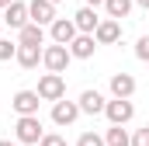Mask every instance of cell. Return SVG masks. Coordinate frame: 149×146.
Here are the masks:
<instances>
[{"instance_id": "obj_1", "label": "cell", "mask_w": 149, "mask_h": 146, "mask_svg": "<svg viewBox=\"0 0 149 146\" xmlns=\"http://www.w3.org/2000/svg\"><path fill=\"white\" fill-rule=\"evenodd\" d=\"M42 136H45V129H42V118H38V115H24V118L14 122V139H17V143L38 146Z\"/></svg>"}, {"instance_id": "obj_2", "label": "cell", "mask_w": 149, "mask_h": 146, "mask_svg": "<svg viewBox=\"0 0 149 146\" xmlns=\"http://www.w3.org/2000/svg\"><path fill=\"white\" fill-rule=\"evenodd\" d=\"M38 98L42 101H63L66 98V77L63 73H45L42 80H38Z\"/></svg>"}, {"instance_id": "obj_3", "label": "cell", "mask_w": 149, "mask_h": 146, "mask_svg": "<svg viewBox=\"0 0 149 146\" xmlns=\"http://www.w3.org/2000/svg\"><path fill=\"white\" fill-rule=\"evenodd\" d=\"M70 49L66 45H45L42 49V66L49 73H66V66H70Z\"/></svg>"}, {"instance_id": "obj_4", "label": "cell", "mask_w": 149, "mask_h": 146, "mask_svg": "<svg viewBox=\"0 0 149 146\" xmlns=\"http://www.w3.org/2000/svg\"><path fill=\"white\" fill-rule=\"evenodd\" d=\"M80 35L76 32V25H73V18H56L52 25H49V38H52V45H66L70 49V42Z\"/></svg>"}, {"instance_id": "obj_5", "label": "cell", "mask_w": 149, "mask_h": 146, "mask_svg": "<svg viewBox=\"0 0 149 146\" xmlns=\"http://www.w3.org/2000/svg\"><path fill=\"white\" fill-rule=\"evenodd\" d=\"M104 118H108L111 125H128V122L135 118V105H132V101H118V98H111L108 108H104Z\"/></svg>"}, {"instance_id": "obj_6", "label": "cell", "mask_w": 149, "mask_h": 146, "mask_svg": "<svg viewBox=\"0 0 149 146\" xmlns=\"http://www.w3.org/2000/svg\"><path fill=\"white\" fill-rule=\"evenodd\" d=\"M80 115H104V108H108V98L101 94V91H94V87H87L83 94H80Z\"/></svg>"}, {"instance_id": "obj_7", "label": "cell", "mask_w": 149, "mask_h": 146, "mask_svg": "<svg viewBox=\"0 0 149 146\" xmlns=\"http://www.w3.org/2000/svg\"><path fill=\"white\" fill-rule=\"evenodd\" d=\"M28 18H31V25H52L56 21V4L52 0H28Z\"/></svg>"}, {"instance_id": "obj_8", "label": "cell", "mask_w": 149, "mask_h": 146, "mask_svg": "<svg viewBox=\"0 0 149 146\" xmlns=\"http://www.w3.org/2000/svg\"><path fill=\"white\" fill-rule=\"evenodd\" d=\"M10 105H14V111H17V118H24V115H38L42 98H38V91H17V94L10 98Z\"/></svg>"}, {"instance_id": "obj_9", "label": "cell", "mask_w": 149, "mask_h": 146, "mask_svg": "<svg viewBox=\"0 0 149 146\" xmlns=\"http://www.w3.org/2000/svg\"><path fill=\"white\" fill-rule=\"evenodd\" d=\"M111 98L118 101H132V94H135V77L132 73H111Z\"/></svg>"}, {"instance_id": "obj_10", "label": "cell", "mask_w": 149, "mask_h": 146, "mask_svg": "<svg viewBox=\"0 0 149 146\" xmlns=\"http://www.w3.org/2000/svg\"><path fill=\"white\" fill-rule=\"evenodd\" d=\"M3 25L7 28H24V25H31V18H28V4L24 0H14L10 7H3Z\"/></svg>"}, {"instance_id": "obj_11", "label": "cell", "mask_w": 149, "mask_h": 146, "mask_svg": "<svg viewBox=\"0 0 149 146\" xmlns=\"http://www.w3.org/2000/svg\"><path fill=\"white\" fill-rule=\"evenodd\" d=\"M76 118H80V105H76V101H66V98H63V101L52 105V122H56V125H73Z\"/></svg>"}, {"instance_id": "obj_12", "label": "cell", "mask_w": 149, "mask_h": 146, "mask_svg": "<svg viewBox=\"0 0 149 146\" xmlns=\"http://www.w3.org/2000/svg\"><path fill=\"white\" fill-rule=\"evenodd\" d=\"M101 21H104V18H97V11H94V7H80V11L73 14V25H76V32H80V35H94Z\"/></svg>"}, {"instance_id": "obj_13", "label": "cell", "mask_w": 149, "mask_h": 146, "mask_svg": "<svg viewBox=\"0 0 149 146\" xmlns=\"http://www.w3.org/2000/svg\"><path fill=\"white\" fill-rule=\"evenodd\" d=\"M97 45H114V42H121V21H111V18H104L101 25H97Z\"/></svg>"}, {"instance_id": "obj_14", "label": "cell", "mask_w": 149, "mask_h": 146, "mask_svg": "<svg viewBox=\"0 0 149 146\" xmlns=\"http://www.w3.org/2000/svg\"><path fill=\"white\" fill-rule=\"evenodd\" d=\"M94 49H97V38L94 35H76L73 42H70V56H73V59H90Z\"/></svg>"}, {"instance_id": "obj_15", "label": "cell", "mask_w": 149, "mask_h": 146, "mask_svg": "<svg viewBox=\"0 0 149 146\" xmlns=\"http://www.w3.org/2000/svg\"><path fill=\"white\" fill-rule=\"evenodd\" d=\"M17 45H45V28L42 25H24L21 32H17Z\"/></svg>"}, {"instance_id": "obj_16", "label": "cell", "mask_w": 149, "mask_h": 146, "mask_svg": "<svg viewBox=\"0 0 149 146\" xmlns=\"http://www.w3.org/2000/svg\"><path fill=\"white\" fill-rule=\"evenodd\" d=\"M17 66H24V70H35L38 63H42V49L38 45H17Z\"/></svg>"}, {"instance_id": "obj_17", "label": "cell", "mask_w": 149, "mask_h": 146, "mask_svg": "<svg viewBox=\"0 0 149 146\" xmlns=\"http://www.w3.org/2000/svg\"><path fill=\"white\" fill-rule=\"evenodd\" d=\"M132 4H135V0H104V11H108L111 21H121V18L132 14Z\"/></svg>"}, {"instance_id": "obj_18", "label": "cell", "mask_w": 149, "mask_h": 146, "mask_svg": "<svg viewBox=\"0 0 149 146\" xmlns=\"http://www.w3.org/2000/svg\"><path fill=\"white\" fill-rule=\"evenodd\" d=\"M104 146H132V136L121 129V125H111L104 132Z\"/></svg>"}, {"instance_id": "obj_19", "label": "cell", "mask_w": 149, "mask_h": 146, "mask_svg": "<svg viewBox=\"0 0 149 146\" xmlns=\"http://www.w3.org/2000/svg\"><path fill=\"white\" fill-rule=\"evenodd\" d=\"M76 146H104V136H97V132H83V136L76 139Z\"/></svg>"}, {"instance_id": "obj_20", "label": "cell", "mask_w": 149, "mask_h": 146, "mask_svg": "<svg viewBox=\"0 0 149 146\" xmlns=\"http://www.w3.org/2000/svg\"><path fill=\"white\" fill-rule=\"evenodd\" d=\"M135 59H142V63H149V35H142L139 42H135Z\"/></svg>"}, {"instance_id": "obj_21", "label": "cell", "mask_w": 149, "mask_h": 146, "mask_svg": "<svg viewBox=\"0 0 149 146\" xmlns=\"http://www.w3.org/2000/svg\"><path fill=\"white\" fill-rule=\"evenodd\" d=\"M14 56H17V45L7 42V38H0V63H3V59H14Z\"/></svg>"}, {"instance_id": "obj_22", "label": "cell", "mask_w": 149, "mask_h": 146, "mask_svg": "<svg viewBox=\"0 0 149 146\" xmlns=\"http://www.w3.org/2000/svg\"><path fill=\"white\" fill-rule=\"evenodd\" d=\"M38 146H66V136H59V132H45Z\"/></svg>"}, {"instance_id": "obj_23", "label": "cell", "mask_w": 149, "mask_h": 146, "mask_svg": "<svg viewBox=\"0 0 149 146\" xmlns=\"http://www.w3.org/2000/svg\"><path fill=\"white\" fill-rule=\"evenodd\" d=\"M132 146H149V125H142V129L132 132Z\"/></svg>"}, {"instance_id": "obj_24", "label": "cell", "mask_w": 149, "mask_h": 146, "mask_svg": "<svg viewBox=\"0 0 149 146\" xmlns=\"http://www.w3.org/2000/svg\"><path fill=\"white\" fill-rule=\"evenodd\" d=\"M97 4H104V0H83V7H94V11H97Z\"/></svg>"}, {"instance_id": "obj_25", "label": "cell", "mask_w": 149, "mask_h": 146, "mask_svg": "<svg viewBox=\"0 0 149 146\" xmlns=\"http://www.w3.org/2000/svg\"><path fill=\"white\" fill-rule=\"evenodd\" d=\"M0 146H21V143H17V139H14V143H10V139H0Z\"/></svg>"}, {"instance_id": "obj_26", "label": "cell", "mask_w": 149, "mask_h": 146, "mask_svg": "<svg viewBox=\"0 0 149 146\" xmlns=\"http://www.w3.org/2000/svg\"><path fill=\"white\" fill-rule=\"evenodd\" d=\"M135 4H139V7H146V11H149V0H135Z\"/></svg>"}, {"instance_id": "obj_27", "label": "cell", "mask_w": 149, "mask_h": 146, "mask_svg": "<svg viewBox=\"0 0 149 146\" xmlns=\"http://www.w3.org/2000/svg\"><path fill=\"white\" fill-rule=\"evenodd\" d=\"M10 4H14V0H0V7H10Z\"/></svg>"}, {"instance_id": "obj_28", "label": "cell", "mask_w": 149, "mask_h": 146, "mask_svg": "<svg viewBox=\"0 0 149 146\" xmlns=\"http://www.w3.org/2000/svg\"><path fill=\"white\" fill-rule=\"evenodd\" d=\"M52 4H59V0H52Z\"/></svg>"}, {"instance_id": "obj_29", "label": "cell", "mask_w": 149, "mask_h": 146, "mask_svg": "<svg viewBox=\"0 0 149 146\" xmlns=\"http://www.w3.org/2000/svg\"><path fill=\"white\" fill-rule=\"evenodd\" d=\"M0 25H3V21H0Z\"/></svg>"}]
</instances>
